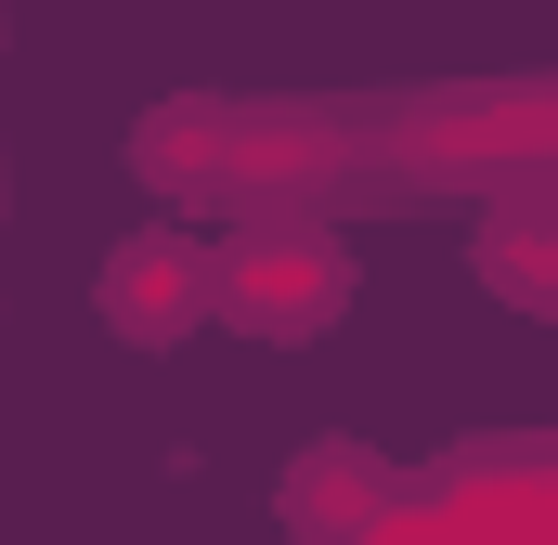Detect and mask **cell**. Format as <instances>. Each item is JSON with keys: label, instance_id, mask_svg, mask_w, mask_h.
<instances>
[{"label": "cell", "instance_id": "6da1fadb", "mask_svg": "<svg viewBox=\"0 0 558 545\" xmlns=\"http://www.w3.org/2000/svg\"><path fill=\"white\" fill-rule=\"evenodd\" d=\"M208 312L247 325V338H312V325L351 312V247L312 234V221H260L208 261Z\"/></svg>", "mask_w": 558, "mask_h": 545}, {"label": "cell", "instance_id": "7a4b0ae2", "mask_svg": "<svg viewBox=\"0 0 558 545\" xmlns=\"http://www.w3.org/2000/svg\"><path fill=\"white\" fill-rule=\"evenodd\" d=\"M195 312H208V247H182V234H131V247L105 261V325H118V338L169 351Z\"/></svg>", "mask_w": 558, "mask_h": 545}, {"label": "cell", "instance_id": "3957f363", "mask_svg": "<svg viewBox=\"0 0 558 545\" xmlns=\"http://www.w3.org/2000/svg\"><path fill=\"white\" fill-rule=\"evenodd\" d=\"M351 507H364V468H351V455H325V468H312V455H299V494H286V520H299V533H312V520H325V533H338V520H351Z\"/></svg>", "mask_w": 558, "mask_h": 545}]
</instances>
